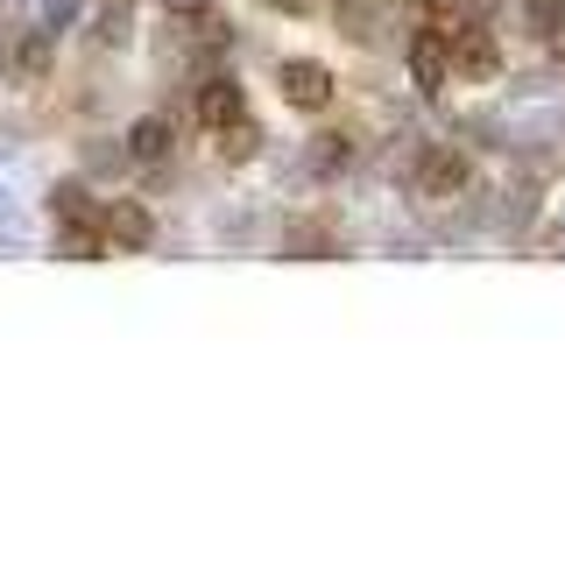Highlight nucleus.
Segmentation results:
<instances>
[{"label":"nucleus","instance_id":"f257e3e1","mask_svg":"<svg viewBox=\"0 0 565 565\" xmlns=\"http://www.w3.org/2000/svg\"><path fill=\"white\" fill-rule=\"evenodd\" d=\"M411 191L417 199H459V191H473V163L452 149V141H431V149H417V163H411Z\"/></svg>","mask_w":565,"mask_h":565},{"label":"nucleus","instance_id":"f03ea898","mask_svg":"<svg viewBox=\"0 0 565 565\" xmlns=\"http://www.w3.org/2000/svg\"><path fill=\"white\" fill-rule=\"evenodd\" d=\"M276 93L297 106V114H326L332 106V71L318 57H282L276 64Z\"/></svg>","mask_w":565,"mask_h":565},{"label":"nucleus","instance_id":"7ed1b4c3","mask_svg":"<svg viewBox=\"0 0 565 565\" xmlns=\"http://www.w3.org/2000/svg\"><path fill=\"white\" fill-rule=\"evenodd\" d=\"M411 78H417L431 99L452 85V43H446L438 29H417V35H411Z\"/></svg>","mask_w":565,"mask_h":565},{"label":"nucleus","instance_id":"20e7f679","mask_svg":"<svg viewBox=\"0 0 565 565\" xmlns=\"http://www.w3.org/2000/svg\"><path fill=\"white\" fill-rule=\"evenodd\" d=\"M99 234L106 247H156V220H149V205L114 199V205H99Z\"/></svg>","mask_w":565,"mask_h":565},{"label":"nucleus","instance_id":"39448f33","mask_svg":"<svg viewBox=\"0 0 565 565\" xmlns=\"http://www.w3.org/2000/svg\"><path fill=\"white\" fill-rule=\"evenodd\" d=\"M494 64H502V50H494V35L481 22H467L452 35V71L459 78H494Z\"/></svg>","mask_w":565,"mask_h":565},{"label":"nucleus","instance_id":"423d86ee","mask_svg":"<svg viewBox=\"0 0 565 565\" xmlns=\"http://www.w3.org/2000/svg\"><path fill=\"white\" fill-rule=\"evenodd\" d=\"M241 114H247V93L234 78H205L199 85V120L205 128H226V120H241Z\"/></svg>","mask_w":565,"mask_h":565},{"label":"nucleus","instance_id":"0eeeda50","mask_svg":"<svg viewBox=\"0 0 565 565\" xmlns=\"http://www.w3.org/2000/svg\"><path fill=\"white\" fill-rule=\"evenodd\" d=\"M212 149H220L226 170H234V163H255V156H262V128L241 114V120H226V128H212Z\"/></svg>","mask_w":565,"mask_h":565},{"label":"nucleus","instance_id":"6e6552de","mask_svg":"<svg viewBox=\"0 0 565 565\" xmlns=\"http://www.w3.org/2000/svg\"><path fill=\"white\" fill-rule=\"evenodd\" d=\"M170 149H177V135H170V120H163V114H149V120H141V128L128 135V156H135L141 170L170 163Z\"/></svg>","mask_w":565,"mask_h":565},{"label":"nucleus","instance_id":"1a4fd4ad","mask_svg":"<svg viewBox=\"0 0 565 565\" xmlns=\"http://www.w3.org/2000/svg\"><path fill=\"white\" fill-rule=\"evenodd\" d=\"M50 220L57 226H99V205L85 199V184H57L50 191Z\"/></svg>","mask_w":565,"mask_h":565},{"label":"nucleus","instance_id":"9d476101","mask_svg":"<svg viewBox=\"0 0 565 565\" xmlns=\"http://www.w3.org/2000/svg\"><path fill=\"white\" fill-rule=\"evenodd\" d=\"M305 163H311V177H347L353 170V141L347 135H318L305 149Z\"/></svg>","mask_w":565,"mask_h":565},{"label":"nucleus","instance_id":"9b49d317","mask_svg":"<svg viewBox=\"0 0 565 565\" xmlns=\"http://www.w3.org/2000/svg\"><path fill=\"white\" fill-rule=\"evenodd\" d=\"M50 57H57V29H35V35L14 43V71H22V78H43Z\"/></svg>","mask_w":565,"mask_h":565},{"label":"nucleus","instance_id":"f8f14e48","mask_svg":"<svg viewBox=\"0 0 565 565\" xmlns=\"http://www.w3.org/2000/svg\"><path fill=\"white\" fill-rule=\"evenodd\" d=\"M99 247H106L99 226H64V234H57V255H71V262H93Z\"/></svg>","mask_w":565,"mask_h":565},{"label":"nucleus","instance_id":"ddd939ff","mask_svg":"<svg viewBox=\"0 0 565 565\" xmlns=\"http://www.w3.org/2000/svg\"><path fill=\"white\" fill-rule=\"evenodd\" d=\"M71 14H78V0H50V8H43V29H71Z\"/></svg>","mask_w":565,"mask_h":565},{"label":"nucleus","instance_id":"4468645a","mask_svg":"<svg viewBox=\"0 0 565 565\" xmlns=\"http://www.w3.org/2000/svg\"><path fill=\"white\" fill-rule=\"evenodd\" d=\"M205 8H212V0H163L170 22H191V14H205Z\"/></svg>","mask_w":565,"mask_h":565},{"label":"nucleus","instance_id":"2eb2a0df","mask_svg":"<svg viewBox=\"0 0 565 565\" xmlns=\"http://www.w3.org/2000/svg\"><path fill=\"white\" fill-rule=\"evenodd\" d=\"M14 226H22V205H14L8 191H0V234H14Z\"/></svg>","mask_w":565,"mask_h":565},{"label":"nucleus","instance_id":"dca6fc26","mask_svg":"<svg viewBox=\"0 0 565 565\" xmlns=\"http://www.w3.org/2000/svg\"><path fill=\"white\" fill-rule=\"evenodd\" d=\"M128 8H135V0H99V14H106V22H120V29H128Z\"/></svg>","mask_w":565,"mask_h":565},{"label":"nucleus","instance_id":"f3484780","mask_svg":"<svg viewBox=\"0 0 565 565\" xmlns=\"http://www.w3.org/2000/svg\"><path fill=\"white\" fill-rule=\"evenodd\" d=\"M269 8H282V14H305V8H311V0H269Z\"/></svg>","mask_w":565,"mask_h":565}]
</instances>
